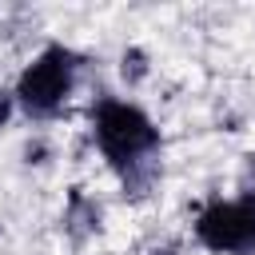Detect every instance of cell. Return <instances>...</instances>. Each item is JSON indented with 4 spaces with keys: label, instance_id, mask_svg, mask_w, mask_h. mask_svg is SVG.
<instances>
[{
    "label": "cell",
    "instance_id": "obj_5",
    "mask_svg": "<svg viewBox=\"0 0 255 255\" xmlns=\"http://www.w3.org/2000/svg\"><path fill=\"white\" fill-rule=\"evenodd\" d=\"M147 76H151V56H147L143 48L128 44V48L120 52V80H124L128 88H139Z\"/></svg>",
    "mask_w": 255,
    "mask_h": 255
},
{
    "label": "cell",
    "instance_id": "obj_1",
    "mask_svg": "<svg viewBox=\"0 0 255 255\" xmlns=\"http://www.w3.org/2000/svg\"><path fill=\"white\" fill-rule=\"evenodd\" d=\"M92 143L104 163L120 175L124 195L143 199L159 183V128L155 120L124 96H100L92 104Z\"/></svg>",
    "mask_w": 255,
    "mask_h": 255
},
{
    "label": "cell",
    "instance_id": "obj_2",
    "mask_svg": "<svg viewBox=\"0 0 255 255\" xmlns=\"http://www.w3.org/2000/svg\"><path fill=\"white\" fill-rule=\"evenodd\" d=\"M80 52H72L68 44H44L28 64L24 72L16 76V112L24 120H36V124H48V120H60L68 100L76 96V84H80Z\"/></svg>",
    "mask_w": 255,
    "mask_h": 255
},
{
    "label": "cell",
    "instance_id": "obj_6",
    "mask_svg": "<svg viewBox=\"0 0 255 255\" xmlns=\"http://www.w3.org/2000/svg\"><path fill=\"white\" fill-rule=\"evenodd\" d=\"M12 116H16V96H12L8 88H0V128H8Z\"/></svg>",
    "mask_w": 255,
    "mask_h": 255
},
{
    "label": "cell",
    "instance_id": "obj_4",
    "mask_svg": "<svg viewBox=\"0 0 255 255\" xmlns=\"http://www.w3.org/2000/svg\"><path fill=\"white\" fill-rule=\"evenodd\" d=\"M64 231L72 239H88L92 231H100V203L88 199L84 191H72L68 211H64Z\"/></svg>",
    "mask_w": 255,
    "mask_h": 255
},
{
    "label": "cell",
    "instance_id": "obj_3",
    "mask_svg": "<svg viewBox=\"0 0 255 255\" xmlns=\"http://www.w3.org/2000/svg\"><path fill=\"white\" fill-rule=\"evenodd\" d=\"M191 239L211 255H255V191L207 199L191 219Z\"/></svg>",
    "mask_w": 255,
    "mask_h": 255
}]
</instances>
